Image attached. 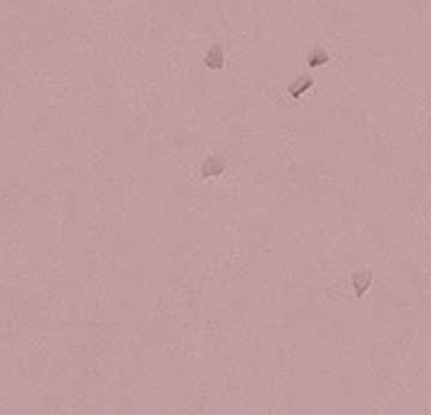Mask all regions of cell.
Masks as SVG:
<instances>
[{
	"instance_id": "1",
	"label": "cell",
	"mask_w": 431,
	"mask_h": 415,
	"mask_svg": "<svg viewBox=\"0 0 431 415\" xmlns=\"http://www.w3.org/2000/svg\"><path fill=\"white\" fill-rule=\"evenodd\" d=\"M369 283H371V274H369V271H357V274L352 276V286H355V293H357V296H362V293L367 290Z\"/></svg>"
},
{
	"instance_id": "2",
	"label": "cell",
	"mask_w": 431,
	"mask_h": 415,
	"mask_svg": "<svg viewBox=\"0 0 431 415\" xmlns=\"http://www.w3.org/2000/svg\"><path fill=\"white\" fill-rule=\"evenodd\" d=\"M206 65L213 67V70H220L223 67V48L220 46H213L209 53H206Z\"/></svg>"
},
{
	"instance_id": "3",
	"label": "cell",
	"mask_w": 431,
	"mask_h": 415,
	"mask_svg": "<svg viewBox=\"0 0 431 415\" xmlns=\"http://www.w3.org/2000/svg\"><path fill=\"white\" fill-rule=\"evenodd\" d=\"M326 60H328V53H326V51H321V48H316V51H312V53H309V60H307V63H309V65H323Z\"/></svg>"
}]
</instances>
